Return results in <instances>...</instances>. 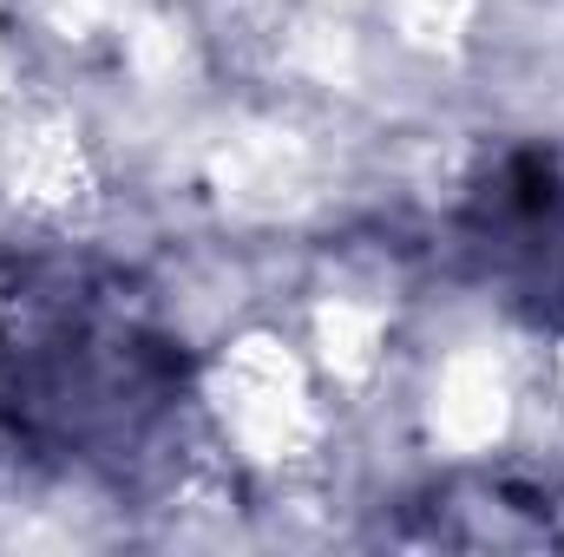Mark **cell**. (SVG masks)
<instances>
[{
	"label": "cell",
	"mask_w": 564,
	"mask_h": 557,
	"mask_svg": "<svg viewBox=\"0 0 564 557\" xmlns=\"http://www.w3.org/2000/svg\"><path fill=\"white\" fill-rule=\"evenodd\" d=\"M184 354L93 276H40L0 335V439L59 466H132L177 419Z\"/></svg>",
	"instance_id": "cell-1"
},
{
	"label": "cell",
	"mask_w": 564,
	"mask_h": 557,
	"mask_svg": "<svg viewBox=\"0 0 564 557\" xmlns=\"http://www.w3.org/2000/svg\"><path fill=\"white\" fill-rule=\"evenodd\" d=\"M459 250L473 276L532 321H564V157L519 144L492 157L459 204Z\"/></svg>",
	"instance_id": "cell-2"
}]
</instances>
